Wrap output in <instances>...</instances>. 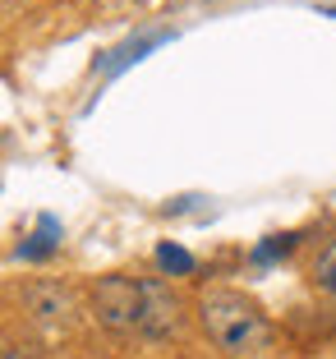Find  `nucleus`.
Returning a JSON list of instances; mask_svg holds the SVG:
<instances>
[{
  "mask_svg": "<svg viewBox=\"0 0 336 359\" xmlns=\"http://www.w3.org/2000/svg\"><path fill=\"white\" fill-rule=\"evenodd\" d=\"M199 327L226 359L263 355L272 346V323H267L263 304L231 285H212L199 295Z\"/></svg>",
  "mask_w": 336,
  "mask_h": 359,
  "instance_id": "obj_1",
  "label": "nucleus"
},
{
  "mask_svg": "<svg viewBox=\"0 0 336 359\" xmlns=\"http://www.w3.org/2000/svg\"><path fill=\"white\" fill-rule=\"evenodd\" d=\"M309 276H314V285L323 290V295L336 299V240H327L323 249L314 254V267H309Z\"/></svg>",
  "mask_w": 336,
  "mask_h": 359,
  "instance_id": "obj_7",
  "label": "nucleus"
},
{
  "mask_svg": "<svg viewBox=\"0 0 336 359\" xmlns=\"http://www.w3.org/2000/svg\"><path fill=\"white\" fill-rule=\"evenodd\" d=\"M327 14H332V19H336V10H327Z\"/></svg>",
  "mask_w": 336,
  "mask_h": 359,
  "instance_id": "obj_11",
  "label": "nucleus"
},
{
  "mask_svg": "<svg viewBox=\"0 0 336 359\" xmlns=\"http://www.w3.org/2000/svg\"><path fill=\"white\" fill-rule=\"evenodd\" d=\"M23 309H28L37 323H74V313H79V295H74L69 285L60 281H32L28 290H23Z\"/></svg>",
  "mask_w": 336,
  "mask_h": 359,
  "instance_id": "obj_4",
  "label": "nucleus"
},
{
  "mask_svg": "<svg viewBox=\"0 0 336 359\" xmlns=\"http://www.w3.org/2000/svg\"><path fill=\"white\" fill-rule=\"evenodd\" d=\"M138 281L134 276H102L93 285V313L106 332H138Z\"/></svg>",
  "mask_w": 336,
  "mask_h": 359,
  "instance_id": "obj_2",
  "label": "nucleus"
},
{
  "mask_svg": "<svg viewBox=\"0 0 336 359\" xmlns=\"http://www.w3.org/2000/svg\"><path fill=\"white\" fill-rule=\"evenodd\" d=\"M161 42H170V32L166 28H157V32H138V37H129V42H120L116 51H106L102 60H97V74H106V79H116L120 69H129L134 60H143L152 46H161Z\"/></svg>",
  "mask_w": 336,
  "mask_h": 359,
  "instance_id": "obj_5",
  "label": "nucleus"
},
{
  "mask_svg": "<svg viewBox=\"0 0 336 359\" xmlns=\"http://www.w3.org/2000/svg\"><path fill=\"white\" fill-rule=\"evenodd\" d=\"M290 249H295V235H272L267 244H258V249H253V263H272V258L290 254Z\"/></svg>",
  "mask_w": 336,
  "mask_h": 359,
  "instance_id": "obj_9",
  "label": "nucleus"
},
{
  "mask_svg": "<svg viewBox=\"0 0 336 359\" xmlns=\"http://www.w3.org/2000/svg\"><path fill=\"white\" fill-rule=\"evenodd\" d=\"M0 359H5V337H0Z\"/></svg>",
  "mask_w": 336,
  "mask_h": 359,
  "instance_id": "obj_10",
  "label": "nucleus"
},
{
  "mask_svg": "<svg viewBox=\"0 0 336 359\" xmlns=\"http://www.w3.org/2000/svg\"><path fill=\"white\" fill-rule=\"evenodd\" d=\"M138 295H143V304H138V332L143 337L166 341L184 327V304H180V295L166 281L147 276V281H138Z\"/></svg>",
  "mask_w": 336,
  "mask_h": 359,
  "instance_id": "obj_3",
  "label": "nucleus"
},
{
  "mask_svg": "<svg viewBox=\"0 0 336 359\" xmlns=\"http://www.w3.org/2000/svg\"><path fill=\"white\" fill-rule=\"evenodd\" d=\"M55 249H60V222H55V217H37V235H28V240L19 244V258L23 263H42Z\"/></svg>",
  "mask_w": 336,
  "mask_h": 359,
  "instance_id": "obj_6",
  "label": "nucleus"
},
{
  "mask_svg": "<svg viewBox=\"0 0 336 359\" xmlns=\"http://www.w3.org/2000/svg\"><path fill=\"white\" fill-rule=\"evenodd\" d=\"M157 267H161V272L184 276V272H194V254H184L180 244H161V249H157Z\"/></svg>",
  "mask_w": 336,
  "mask_h": 359,
  "instance_id": "obj_8",
  "label": "nucleus"
}]
</instances>
